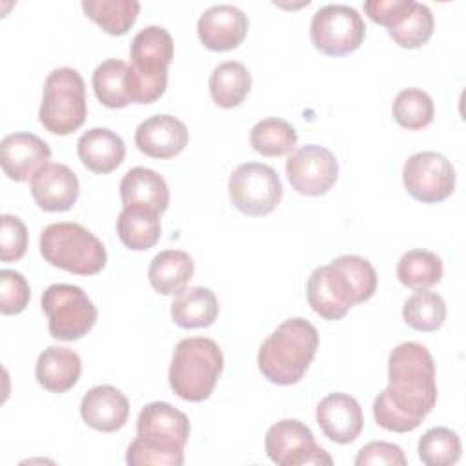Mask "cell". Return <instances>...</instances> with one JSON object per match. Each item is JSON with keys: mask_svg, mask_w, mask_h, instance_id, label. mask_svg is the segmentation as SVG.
Wrapping results in <instances>:
<instances>
[{"mask_svg": "<svg viewBox=\"0 0 466 466\" xmlns=\"http://www.w3.org/2000/svg\"><path fill=\"white\" fill-rule=\"evenodd\" d=\"M80 415L89 428L111 433L126 424L129 417V400L118 388L100 384L82 397Z\"/></svg>", "mask_w": 466, "mask_h": 466, "instance_id": "20", "label": "cell"}, {"mask_svg": "<svg viewBox=\"0 0 466 466\" xmlns=\"http://www.w3.org/2000/svg\"><path fill=\"white\" fill-rule=\"evenodd\" d=\"M251 89V75L240 62L228 60L218 64L209 75V95L224 109L237 107Z\"/></svg>", "mask_w": 466, "mask_h": 466, "instance_id": "27", "label": "cell"}, {"mask_svg": "<svg viewBox=\"0 0 466 466\" xmlns=\"http://www.w3.org/2000/svg\"><path fill=\"white\" fill-rule=\"evenodd\" d=\"M51 158V147L33 133H11L0 142V164L15 182H25Z\"/></svg>", "mask_w": 466, "mask_h": 466, "instance_id": "17", "label": "cell"}, {"mask_svg": "<svg viewBox=\"0 0 466 466\" xmlns=\"http://www.w3.org/2000/svg\"><path fill=\"white\" fill-rule=\"evenodd\" d=\"M319 348L317 328L302 317H293L277 326L260 344L257 364L273 384L289 386L302 380Z\"/></svg>", "mask_w": 466, "mask_h": 466, "instance_id": "4", "label": "cell"}, {"mask_svg": "<svg viewBox=\"0 0 466 466\" xmlns=\"http://www.w3.org/2000/svg\"><path fill=\"white\" fill-rule=\"evenodd\" d=\"M195 271L193 258L182 249H164L157 253L147 268L151 288L160 295H178L186 289Z\"/></svg>", "mask_w": 466, "mask_h": 466, "instance_id": "24", "label": "cell"}, {"mask_svg": "<svg viewBox=\"0 0 466 466\" xmlns=\"http://www.w3.org/2000/svg\"><path fill=\"white\" fill-rule=\"evenodd\" d=\"M160 213L149 208L124 206L116 218L118 238L133 251L153 248L160 238Z\"/></svg>", "mask_w": 466, "mask_h": 466, "instance_id": "26", "label": "cell"}, {"mask_svg": "<svg viewBox=\"0 0 466 466\" xmlns=\"http://www.w3.org/2000/svg\"><path fill=\"white\" fill-rule=\"evenodd\" d=\"M126 73L127 64L118 58H107L96 66L91 82L100 104L111 109H120L131 104L126 93Z\"/></svg>", "mask_w": 466, "mask_h": 466, "instance_id": "32", "label": "cell"}, {"mask_svg": "<svg viewBox=\"0 0 466 466\" xmlns=\"http://www.w3.org/2000/svg\"><path fill=\"white\" fill-rule=\"evenodd\" d=\"M76 153L89 171L106 175L122 164L126 157V144L118 133L107 127H91L80 135Z\"/></svg>", "mask_w": 466, "mask_h": 466, "instance_id": "21", "label": "cell"}, {"mask_svg": "<svg viewBox=\"0 0 466 466\" xmlns=\"http://www.w3.org/2000/svg\"><path fill=\"white\" fill-rule=\"evenodd\" d=\"M189 140L186 124L173 115H155L138 124L135 146L151 158H173Z\"/></svg>", "mask_w": 466, "mask_h": 466, "instance_id": "18", "label": "cell"}, {"mask_svg": "<svg viewBox=\"0 0 466 466\" xmlns=\"http://www.w3.org/2000/svg\"><path fill=\"white\" fill-rule=\"evenodd\" d=\"M40 253L55 268L73 275H95L107 260L98 237L76 222H55L40 233Z\"/></svg>", "mask_w": 466, "mask_h": 466, "instance_id": "7", "label": "cell"}, {"mask_svg": "<svg viewBox=\"0 0 466 466\" xmlns=\"http://www.w3.org/2000/svg\"><path fill=\"white\" fill-rule=\"evenodd\" d=\"M173 55L175 44L166 27L147 25L135 35L126 73V93L131 104H153L164 95Z\"/></svg>", "mask_w": 466, "mask_h": 466, "instance_id": "5", "label": "cell"}, {"mask_svg": "<svg viewBox=\"0 0 466 466\" xmlns=\"http://www.w3.org/2000/svg\"><path fill=\"white\" fill-rule=\"evenodd\" d=\"M87 115L86 84L73 67L53 69L44 82V95L38 109L40 124L53 135H71Z\"/></svg>", "mask_w": 466, "mask_h": 466, "instance_id": "8", "label": "cell"}, {"mask_svg": "<svg viewBox=\"0 0 466 466\" xmlns=\"http://www.w3.org/2000/svg\"><path fill=\"white\" fill-rule=\"evenodd\" d=\"M0 228V258L2 262H16L27 249V228L15 215H2Z\"/></svg>", "mask_w": 466, "mask_h": 466, "instance_id": "37", "label": "cell"}, {"mask_svg": "<svg viewBox=\"0 0 466 466\" xmlns=\"http://www.w3.org/2000/svg\"><path fill=\"white\" fill-rule=\"evenodd\" d=\"M249 144L262 157H282L295 149L297 131L282 118H264L251 127Z\"/></svg>", "mask_w": 466, "mask_h": 466, "instance_id": "30", "label": "cell"}, {"mask_svg": "<svg viewBox=\"0 0 466 466\" xmlns=\"http://www.w3.org/2000/svg\"><path fill=\"white\" fill-rule=\"evenodd\" d=\"M402 319L417 331H437L446 320V302L435 291L417 289L406 299Z\"/></svg>", "mask_w": 466, "mask_h": 466, "instance_id": "31", "label": "cell"}, {"mask_svg": "<svg viewBox=\"0 0 466 466\" xmlns=\"http://www.w3.org/2000/svg\"><path fill=\"white\" fill-rule=\"evenodd\" d=\"M189 419L169 402L146 404L137 419V439L127 446L129 466H182Z\"/></svg>", "mask_w": 466, "mask_h": 466, "instance_id": "3", "label": "cell"}, {"mask_svg": "<svg viewBox=\"0 0 466 466\" xmlns=\"http://www.w3.org/2000/svg\"><path fill=\"white\" fill-rule=\"evenodd\" d=\"M406 466V457L400 446L384 441H373L362 446L355 457V466Z\"/></svg>", "mask_w": 466, "mask_h": 466, "instance_id": "38", "label": "cell"}, {"mask_svg": "<svg viewBox=\"0 0 466 466\" xmlns=\"http://www.w3.org/2000/svg\"><path fill=\"white\" fill-rule=\"evenodd\" d=\"M249 29L248 15L231 4L208 7L197 22V33L204 47L211 51H231L238 47Z\"/></svg>", "mask_w": 466, "mask_h": 466, "instance_id": "15", "label": "cell"}, {"mask_svg": "<svg viewBox=\"0 0 466 466\" xmlns=\"http://www.w3.org/2000/svg\"><path fill=\"white\" fill-rule=\"evenodd\" d=\"M433 25L435 22L430 7L420 2H413L406 16L395 27L388 29V35L397 46L406 49H417L431 38Z\"/></svg>", "mask_w": 466, "mask_h": 466, "instance_id": "35", "label": "cell"}, {"mask_svg": "<svg viewBox=\"0 0 466 466\" xmlns=\"http://www.w3.org/2000/svg\"><path fill=\"white\" fill-rule=\"evenodd\" d=\"M82 9L107 35H126L135 24L140 2L137 0H82Z\"/></svg>", "mask_w": 466, "mask_h": 466, "instance_id": "28", "label": "cell"}, {"mask_svg": "<svg viewBox=\"0 0 466 466\" xmlns=\"http://www.w3.org/2000/svg\"><path fill=\"white\" fill-rule=\"evenodd\" d=\"M268 457L279 466H329L333 459L320 448L311 430L297 419H284L269 426L264 439Z\"/></svg>", "mask_w": 466, "mask_h": 466, "instance_id": "12", "label": "cell"}, {"mask_svg": "<svg viewBox=\"0 0 466 466\" xmlns=\"http://www.w3.org/2000/svg\"><path fill=\"white\" fill-rule=\"evenodd\" d=\"M397 279L411 289H426L442 279V260L428 249H410L397 264Z\"/></svg>", "mask_w": 466, "mask_h": 466, "instance_id": "29", "label": "cell"}, {"mask_svg": "<svg viewBox=\"0 0 466 466\" xmlns=\"http://www.w3.org/2000/svg\"><path fill=\"white\" fill-rule=\"evenodd\" d=\"M317 424L329 441L350 444L364 426L360 404L348 393H329L317 406Z\"/></svg>", "mask_w": 466, "mask_h": 466, "instance_id": "19", "label": "cell"}, {"mask_svg": "<svg viewBox=\"0 0 466 466\" xmlns=\"http://www.w3.org/2000/svg\"><path fill=\"white\" fill-rule=\"evenodd\" d=\"M222 370L224 355L213 339L187 337L173 350L167 379L175 395L187 402H202L213 393Z\"/></svg>", "mask_w": 466, "mask_h": 466, "instance_id": "6", "label": "cell"}, {"mask_svg": "<svg viewBox=\"0 0 466 466\" xmlns=\"http://www.w3.org/2000/svg\"><path fill=\"white\" fill-rule=\"evenodd\" d=\"M402 182L415 200L435 204L453 193L455 169L444 155L437 151H419L404 162Z\"/></svg>", "mask_w": 466, "mask_h": 466, "instance_id": "13", "label": "cell"}, {"mask_svg": "<svg viewBox=\"0 0 466 466\" xmlns=\"http://www.w3.org/2000/svg\"><path fill=\"white\" fill-rule=\"evenodd\" d=\"M417 451L426 466H451L461 457V439L450 428H430L419 439Z\"/></svg>", "mask_w": 466, "mask_h": 466, "instance_id": "34", "label": "cell"}, {"mask_svg": "<svg viewBox=\"0 0 466 466\" xmlns=\"http://www.w3.org/2000/svg\"><path fill=\"white\" fill-rule=\"evenodd\" d=\"M218 317V299L204 286L184 289L171 302V319L184 329L211 326Z\"/></svg>", "mask_w": 466, "mask_h": 466, "instance_id": "25", "label": "cell"}, {"mask_svg": "<svg viewBox=\"0 0 466 466\" xmlns=\"http://www.w3.org/2000/svg\"><path fill=\"white\" fill-rule=\"evenodd\" d=\"M120 198L122 206L149 208L162 215L169 204V187L157 171L137 166L122 177Z\"/></svg>", "mask_w": 466, "mask_h": 466, "instance_id": "23", "label": "cell"}, {"mask_svg": "<svg viewBox=\"0 0 466 466\" xmlns=\"http://www.w3.org/2000/svg\"><path fill=\"white\" fill-rule=\"evenodd\" d=\"M366 35L362 16L346 4H328L315 11L309 24L313 46L328 56H344L360 47Z\"/></svg>", "mask_w": 466, "mask_h": 466, "instance_id": "11", "label": "cell"}, {"mask_svg": "<svg viewBox=\"0 0 466 466\" xmlns=\"http://www.w3.org/2000/svg\"><path fill=\"white\" fill-rule=\"evenodd\" d=\"M377 289L371 262L359 255H340L311 271L306 297L311 309L326 320L342 319L355 304L366 302Z\"/></svg>", "mask_w": 466, "mask_h": 466, "instance_id": "2", "label": "cell"}, {"mask_svg": "<svg viewBox=\"0 0 466 466\" xmlns=\"http://www.w3.org/2000/svg\"><path fill=\"white\" fill-rule=\"evenodd\" d=\"M42 311L47 315V328L56 340H78L91 331L98 311L80 286L51 284L42 295Z\"/></svg>", "mask_w": 466, "mask_h": 466, "instance_id": "9", "label": "cell"}, {"mask_svg": "<svg viewBox=\"0 0 466 466\" xmlns=\"http://www.w3.org/2000/svg\"><path fill=\"white\" fill-rule=\"evenodd\" d=\"M413 2L415 0H368L364 2V13L375 24L391 29L406 16Z\"/></svg>", "mask_w": 466, "mask_h": 466, "instance_id": "39", "label": "cell"}, {"mask_svg": "<svg viewBox=\"0 0 466 466\" xmlns=\"http://www.w3.org/2000/svg\"><path fill=\"white\" fill-rule=\"evenodd\" d=\"M437 402L433 357L426 346L408 340L388 359V386L373 400L375 422L395 433L419 428Z\"/></svg>", "mask_w": 466, "mask_h": 466, "instance_id": "1", "label": "cell"}, {"mask_svg": "<svg viewBox=\"0 0 466 466\" xmlns=\"http://www.w3.org/2000/svg\"><path fill=\"white\" fill-rule=\"evenodd\" d=\"M31 195L36 206L44 211H67L75 206L80 184L76 173L60 162H47L29 182Z\"/></svg>", "mask_w": 466, "mask_h": 466, "instance_id": "16", "label": "cell"}, {"mask_svg": "<svg viewBox=\"0 0 466 466\" xmlns=\"http://www.w3.org/2000/svg\"><path fill=\"white\" fill-rule=\"evenodd\" d=\"M31 299V289L25 277L15 269L0 271V311L2 315L22 313Z\"/></svg>", "mask_w": 466, "mask_h": 466, "instance_id": "36", "label": "cell"}, {"mask_svg": "<svg viewBox=\"0 0 466 466\" xmlns=\"http://www.w3.org/2000/svg\"><path fill=\"white\" fill-rule=\"evenodd\" d=\"M391 113L395 122L410 131L422 129L433 120V100L431 96L417 87H408L397 93L391 104Z\"/></svg>", "mask_w": 466, "mask_h": 466, "instance_id": "33", "label": "cell"}, {"mask_svg": "<svg viewBox=\"0 0 466 466\" xmlns=\"http://www.w3.org/2000/svg\"><path fill=\"white\" fill-rule=\"evenodd\" d=\"M82 360L76 351L62 346L46 348L35 366L38 384L51 393L69 391L80 379Z\"/></svg>", "mask_w": 466, "mask_h": 466, "instance_id": "22", "label": "cell"}, {"mask_svg": "<svg viewBox=\"0 0 466 466\" xmlns=\"http://www.w3.org/2000/svg\"><path fill=\"white\" fill-rule=\"evenodd\" d=\"M231 204L248 217L271 213L282 198V182L277 171L262 162H244L229 177Z\"/></svg>", "mask_w": 466, "mask_h": 466, "instance_id": "10", "label": "cell"}, {"mask_svg": "<svg viewBox=\"0 0 466 466\" xmlns=\"http://www.w3.org/2000/svg\"><path fill=\"white\" fill-rule=\"evenodd\" d=\"M286 177L295 191L308 197L328 193L339 177L335 155L319 144H306L286 160Z\"/></svg>", "mask_w": 466, "mask_h": 466, "instance_id": "14", "label": "cell"}]
</instances>
